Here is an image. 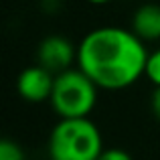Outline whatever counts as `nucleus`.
Masks as SVG:
<instances>
[{"label": "nucleus", "instance_id": "9", "mask_svg": "<svg viewBox=\"0 0 160 160\" xmlns=\"http://www.w3.org/2000/svg\"><path fill=\"white\" fill-rule=\"evenodd\" d=\"M98 160H132V156L122 148H108V150L103 148V152L99 154Z\"/></svg>", "mask_w": 160, "mask_h": 160}, {"label": "nucleus", "instance_id": "6", "mask_svg": "<svg viewBox=\"0 0 160 160\" xmlns=\"http://www.w3.org/2000/svg\"><path fill=\"white\" fill-rule=\"evenodd\" d=\"M132 31L142 41L160 39V4H142L132 16Z\"/></svg>", "mask_w": 160, "mask_h": 160}, {"label": "nucleus", "instance_id": "7", "mask_svg": "<svg viewBox=\"0 0 160 160\" xmlns=\"http://www.w3.org/2000/svg\"><path fill=\"white\" fill-rule=\"evenodd\" d=\"M0 160H27L24 152L14 140H2L0 142Z\"/></svg>", "mask_w": 160, "mask_h": 160}, {"label": "nucleus", "instance_id": "2", "mask_svg": "<svg viewBox=\"0 0 160 160\" xmlns=\"http://www.w3.org/2000/svg\"><path fill=\"white\" fill-rule=\"evenodd\" d=\"M102 152V132L89 118H61L49 136L51 160H98Z\"/></svg>", "mask_w": 160, "mask_h": 160}, {"label": "nucleus", "instance_id": "3", "mask_svg": "<svg viewBox=\"0 0 160 160\" xmlns=\"http://www.w3.org/2000/svg\"><path fill=\"white\" fill-rule=\"evenodd\" d=\"M98 89L89 75L81 69H67L55 75L51 106L59 118H89L98 103Z\"/></svg>", "mask_w": 160, "mask_h": 160}, {"label": "nucleus", "instance_id": "11", "mask_svg": "<svg viewBox=\"0 0 160 160\" xmlns=\"http://www.w3.org/2000/svg\"><path fill=\"white\" fill-rule=\"evenodd\" d=\"M87 2H91V4H108L109 0H87Z\"/></svg>", "mask_w": 160, "mask_h": 160}, {"label": "nucleus", "instance_id": "5", "mask_svg": "<svg viewBox=\"0 0 160 160\" xmlns=\"http://www.w3.org/2000/svg\"><path fill=\"white\" fill-rule=\"evenodd\" d=\"M53 85H55V73H51L39 63L27 67L16 79V89H18L20 98L31 103H41L51 99Z\"/></svg>", "mask_w": 160, "mask_h": 160}, {"label": "nucleus", "instance_id": "10", "mask_svg": "<svg viewBox=\"0 0 160 160\" xmlns=\"http://www.w3.org/2000/svg\"><path fill=\"white\" fill-rule=\"evenodd\" d=\"M150 106H152V112H154V116H156V120L160 122V85L154 89L152 99H150Z\"/></svg>", "mask_w": 160, "mask_h": 160}, {"label": "nucleus", "instance_id": "1", "mask_svg": "<svg viewBox=\"0 0 160 160\" xmlns=\"http://www.w3.org/2000/svg\"><path fill=\"white\" fill-rule=\"evenodd\" d=\"M148 51L134 31L99 27L77 47V67L102 89H126L146 73Z\"/></svg>", "mask_w": 160, "mask_h": 160}, {"label": "nucleus", "instance_id": "4", "mask_svg": "<svg viewBox=\"0 0 160 160\" xmlns=\"http://www.w3.org/2000/svg\"><path fill=\"white\" fill-rule=\"evenodd\" d=\"M37 61L51 73L59 75L77 63V47L61 35H49L37 49Z\"/></svg>", "mask_w": 160, "mask_h": 160}, {"label": "nucleus", "instance_id": "8", "mask_svg": "<svg viewBox=\"0 0 160 160\" xmlns=\"http://www.w3.org/2000/svg\"><path fill=\"white\" fill-rule=\"evenodd\" d=\"M144 75L156 87L160 85V49L148 55V61H146V73Z\"/></svg>", "mask_w": 160, "mask_h": 160}]
</instances>
